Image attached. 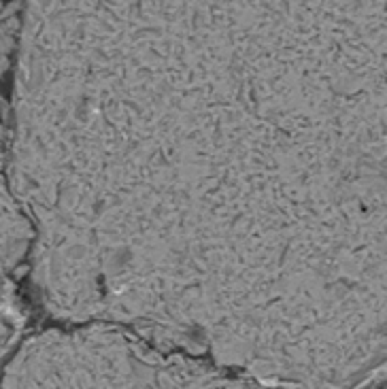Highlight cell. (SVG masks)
Returning <instances> with one entry per match:
<instances>
[{"label":"cell","mask_w":387,"mask_h":389,"mask_svg":"<svg viewBox=\"0 0 387 389\" xmlns=\"http://www.w3.org/2000/svg\"><path fill=\"white\" fill-rule=\"evenodd\" d=\"M5 387H218L226 372L183 356L158 353L109 326L75 334L50 332L26 342L9 364Z\"/></svg>","instance_id":"obj_1"}]
</instances>
